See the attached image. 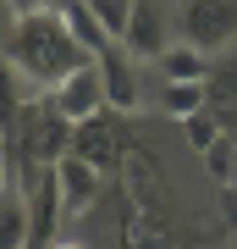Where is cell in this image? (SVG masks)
Returning a JSON list of instances; mask_svg holds the SVG:
<instances>
[{
    "label": "cell",
    "mask_w": 237,
    "mask_h": 249,
    "mask_svg": "<svg viewBox=\"0 0 237 249\" xmlns=\"http://www.w3.org/2000/svg\"><path fill=\"white\" fill-rule=\"evenodd\" d=\"M88 61H94V55L72 39L61 11L22 17V22H11V34H6V72H11V89H17V106L61 89L72 72L88 67Z\"/></svg>",
    "instance_id": "obj_1"
},
{
    "label": "cell",
    "mask_w": 237,
    "mask_h": 249,
    "mask_svg": "<svg viewBox=\"0 0 237 249\" xmlns=\"http://www.w3.org/2000/svg\"><path fill=\"white\" fill-rule=\"evenodd\" d=\"M122 178H127V205H122L116 249H176L166 216H160V205H155V166H149V155L132 150L127 166H122Z\"/></svg>",
    "instance_id": "obj_2"
},
{
    "label": "cell",
    "mask_w": 237,
    "mask_h": 249,
    "mask_svg": "<svg viewBox=\"0 0 237 249\" xmlns=\"http://www.w3.org/2000/svg\"><path fill=\"white\" fill-rule=\"evenodd\" d=\"M176 22H182V45L204 55H221L237 45V0H182Z\"/></svg>",
    "instance_id": "obj_3"
},
{
    "label": "cell",
    "mask_w": 237,
    "mask_h": 249,
    "mask_svg": "<svg viewBox=\"0 0 237 249\" xmlns=\"http://www.w3.org/2000/svg\"><path fill=\"white\" fill-rule=\"evenodd\" d=\"M72 155L78 160H88V166H99L111 178L116 166H127V155H132V144H127V133H122V116H88V122H78L72 127Z\"/></svg>",
    "instance_id": "obj_4"
},
{
    "label": "cell",
    "mask_w": 237,
    "mask_h": 249,
    "mask_svg": "<svg viewBox=\"0 0 237 249\" xmlns=\"http://www.w3.org/2000/svg\"><path fill=\"white\" fill-rule=\"evenodd\" d=\"M50 106L66 116L72 127L78 122H88V116H99L111 106V94H105V78H99V61H88V67H78L72 78L61 83V89H50Z\"/></svg>",
    "instance_id": "obj_5"
},
{
    "label": "cell",
    "mask_w": 237,
    "mask_h": 249,
    "mask_svg": "<svg viewBox=\"0 0 237 249\" xmlns=\"http://www.w3.org/2000/svg\"><path fill=\"white\" fill-rule=\"evenodd\" d=\"M138 55H132L127 45H111L105 55H99V78H105V94H111V111L116 116H138L143 111V89H138Z\"/></svg>",
    "instance_id": "obj_6"
},
{
    "label": "cell",
    "mask_w": 237,
    "mask_h": 249,
    "mask_svg": "<svg viewBox=\"0 0 237 249\" xmlns=\"http://www.w3.org/2000/svg\"><path fill=\"white\" fill-rule=\"evenodd\" d=\"M28 216H33V238H28V249H50V244H55V222L66 216V199H61V178H55V166H39L33 194H28Z\"/></svg>",
    "instance_id": "obj_7"
},
{
    "label": "cell",
    "mask_w": 237,
    "mask_h": 249,
    "mask_svg": "<svg viewBox=\"0 0 237 249\" xmlns=\"http://www.w3.org/2000/svg\"><path fill=\"white\" fill-rule=\"evenodd\" d=\"M122 45L138 55V61H160V55L171 50V39H166V11H160V0H132V22H127Z\"/></svg>",
    "instance_id": "obj_8"
},
{
    "label": "cell",
    "mask_w": 237,
    "mask_h": 249,
    "mask_svg": "<svg viewBox=\"0 0 237 249\" xmlns=\"http://www.w3.org/2000/svg\"><path fill=\"white\" fill-rule=\"evenodd\" d=\"M55 178H61L66 216L94 211V199L105 194V172H99V166H88V160H78V155H61V160H55Z\"/></svg>",
    "instance_id": "obj_9"
},
{
    "label": "cell",
    "mask_w": 237,
    "mask_h": 249,
    "mask_svg": "<svg viewBox=\"0 0 237 249\" xmlns=\"http://www.w3.org/2000/svg\"><path fill=\"white\" fill-rule=\"evenodd\" d=\"M61 17H66V28H72V39H78V45L94 55V61H99V55H105L111 45H122V39H116L111 28H105V22L94 17V11L83 6V0H66V6H61Z\"/></svg>",
    "instance_id": "obj_10"
},
{
    "label": "cell",
    "mask_w": 237,
    "mask_h": 249,
    "mask_svg": "<svg viewBox=\"0 0 237 249\" xmlns=\"http://www.w3.org/2000/svg\"><path fill=\"white\" fill-rule=\"evenodd\" d=\"M160 78L166 83H210V55L193 45H171L160 55Z\"/></svg>",
    "instance_id": "obj_11"
},
{
    "label": "cell",
    "mask_w": 237,
    "mask_h": 249,
    "mask_svg": "<svg viewBox=\"0 0 237 249\" xmlns=\"http://www.w3.org/2000/svg\"><path fill=\"white\" fill-rule=\"evenodd\" d=\"M204 106H210V83H160V111L176 116V122L199 116Z\"/></svg>",
    "instance_id": "obj_12"
},
{
    "label": "cell",
    "mask_w": 237,
    "mask_h": 249,
    "mask_svg": "<svg viewBox=\"0 0 237 249\" xmlns=\"http://www.w3.org/2000/svg\"><path fill=\"white\" fill-rule=\"evenodd\" d=\"M182 133H188V144H193L199 155L210 150V144H221V139H226V133H221V116H215L210 106H204L199 116H188V122H182Z\"/></svg>",
    "instance_id": "obj_13"
},
{
    "label": "cell",
    "mask_w": 237,
    "mask_h": 249,
    "mask_svg": "<svg viewBox=\"0 0 237 249\" xmlns=\"http://www.w3.org/2000/svg\"><path fill=\"white\" fill-rule=\"evenodd\" d=\"M232 166H237V139L226 133L221 144H210V150H204V172H210L221 188H232Z\"/></svg>",
    "instance_id": "obj_14"
},
{
    "label": "cell",
    "mask_w": 237,
    "mask_h": 249,
    "mask_svg": "<svg viewBox=\"0 0 237 249\" xmlns=\"http://www.w3.org/2000/svg\"><path fill=\"white\" fill-rule=\"evenodd\" d=\"M83 6L94 11V17L105 22L116 39H122V34H127V22H132V0H83Z\"/></svg>",
    "instance_id": "obj_15"
},
{
    "label": "cell",
    "mask_w": 237,
    "mask_h": 249,
    "mask_svg": "<svg viewBox=\"0 0 237 249\" xmlns=\"http://www.w3.org/2000/svg\"><path fill=\"white\" fill-rule=\"evenodd\" d=\"M39 11H50L44 0H6V17L11 22H22V17H39Z\"/></svg>",
    "instance_id": "obj_16"
},
{
    "label": "cell",
    "mask_w": 237,
    "mask_h": 249,
    "mask_svg": "<svg viewBox=\"0 0 237 249\" xmlns=\"http://www.w3.org/2000/svg\"><path fill=\"white\" fill-rule=\"evenodd\" d=\"M50 249H88V244H78V238H55Z\"/></svg>",
    "instance_id": "obj_17"
},
{
    "label": "cell",
    "mask_w": 237,
    "mask_h": 249,
    "mask_svg": "<svg viewBox=\"0 0 237 249\" xmlns=\"http://www.w3.org/2000/svg\"><path fill=\"white\" fill-rule=\"evenodd\" d=\"M232 188H237V166H232Z\"/></svg>",
    "instance_id": "obj_18"
}]
</instances>
